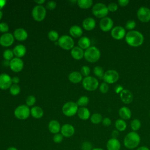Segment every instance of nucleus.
Returning <instances> with one entry per match:
<instances>
[{"label": "nucleus", "instance_id": "f257e3e1", "mask_svg": "<svg viewBox=\"0 0 150 150\" xmlns=\"http://www.w3.org/2000/svg\"><path fill=\"white\" fill-rule=\"evenodd\" d=\"M125 41L131 47H138L142 45L144 38L143 35L138 30H130L126 33Z\"/></svg>", "mask_w": 150, "mask_h": 150}, {"label": "nucleus", "instance_id": "f03ea898", "mask_svg": "<svg viewBox=\"0 0 150 150\" xmlns=\"http://www.w3.org/2000/svg\"><path fill=\"white\" fill-rule=\"evenodd\" d=\"M141 142L140 135L135 131L128 132L124 137L123 143L124 146L128 149L137 148Z\"/></svg>", "mask_w": 150, "mask_h": 150}, {"label": "nucleus", "instance_id": "7ed1b4c3", "mask_svg": "<svg viewBox=\"0 0 150 150\" xmlns=\"http://www.w3.org/2000/svg\"><path fill=\"white\" fill-rule=\"evenodd\" d=\"M101 56L100 50L96 46H90L87 49L84 54L85 59L90 63H95L97 62Z\"/></svg>", "mask_w": 150, "mask_h": 150}, {"label": "nucleus", "instance_id": "20e7f679", "mask_svg": "<svg viewBox=\"0 0 150 150\" xmlns=\"http://www.w3.org/2000/svg\"><path fill=\"white\" fill-rule=\"evenodd\" d=\"M107 6L103 3H97L92 8L93 14L98 18H104L108 13Z\"/></svg>", "mask_w": 150, "mask_h": 150}, {"label": "nucleus", "instance_id": "39448f33", "mask_svg": "<svg viewBox=\"0 0 150 150\" xmlns=\"http://www.w3.org/2000/svg\"><path fill=\"white\" fill-rule=\"evenodd\" d=\"M82 84L84 89L88 91H94L98 87V80L93 76L86 77L82 81Z\"/></svg>", "mask_w": 150, "mask_h": 150}, {"label": "nucleus", "instance_id": "423d86ee", "mask_svg": "<svg viewBox=\"0 0 150 150\" xmlns=\"http://www.w3.org/2000/svg\"><path fill=\"white\" fill-rule=\"evenodd\" d=\"M30 114V110L28 105H21L17 107L14 111V115L19 120L27 119Z\"/></svg>", "mask_w": 150, "mask_h": 150}, {"label": "nucleus", "instance_id": "0eeeda50", "mask_svg": "<svg viewBox=\"0 0 150 150\" xmlns=\"http://www.w3.org/2000/svg\"><path fill=\"white\" fill-rule=\"evenodd\" d=\"M58 45L64 50H70L74 47V42L71 37L68 35H63L59 38Z\"/></svg>", "mask_w": 150, "mask_h": 150}, {"label": "nucleus", "instance_id": "6e6552de", "mask_svg": "<svg viewBox=\"0 0 150 150\" xmlns=\"http://www.w3.org/2000/svg\"><path fill=\"white\" fill-rule=\"evenodd\" d=\"M78 111V105L76 103L69 101L65 103L62 107L63 113L67 117L74 115Z\"/></svg>", "mask_w": 150, "mask_h": 150}, {"label": "nucleus", "instance_id": "1a4fd4ad", "mask_svg": "<svg viewBox=\"0 0 150 150\" xmlns=\"http://www.w3.org/2000/svg\"><path fill=\"white\" fill-rule=\"evenodd\" d=\"M46 14V10L45 8L42 5H36L35 6L32 11V15L33 18L36 21H43Z\"/></svg>", "mask_w": 150, "mask_h": 150}, {"label": "nucleus", "instance_id": "9d476101", "mask_svg": "<svg viewBox=\"0 0 150 150\" xmlns=\"http://www.w3.org/2000/svg\"><path fill=\"white\" fill-rule=\"evenodd\" d=\"M119 79L118 73L114 70H108L104 73L103 80L107 84H112L117 81Z\"/></svg>", "mask_w": 150, "mask_h": 150}, {"label": "nucleus", "instance_id": "9b49d317", "mask_svg": "<svg viewBox=\"0 0 150 150\" xmlns=\"http://www.w3.org/2000/svg\"><path fill=\"white\" fill-rule=\"evenodd\" d=\"M137 17L142 22L150 21V9L145 6L140 7L137 11Z\"/></svg>", "mask_w": 150, "mask_h": 150}, {"label": "nucleus", "instance_id": "f8f14e48", "mask_svg": "<svg viewBox=\"0 0 150 150\" xmlns=\"http://www.w3.org/2000/svg\"><path fill=\"white\" fill-rule=\"evenodd\" d=\"M126 32L125 29L121 26H117L113 28L111 31V36L116 40H121L125 37Z\"/></svg>", "mask_w": 150, "mask_h": 150}, {"label": "nucleus", "instance_id": "ddd939ff", "mask_svg": "<svg viewBox=\"0 0 150 150\" xmlns=\"http://www.w3.org/2000/svg\"><path fill=\"white\" fill-rule=\"evenodd\" d=\"M9 66L13 71L18 73L22 70L23 67V62L21 59L15 57L9 61Z\"/></svg>", "mask_w": 150, "mask_h": 150}, {"label": "nucleus", "instance_id": "4468645a", "mask_svg": "<svg viewBox=\"0 0 150 150\" xmlns=\"http://www.w3.org/2000/svg\"><path fill=\"white\" fill-rule=\"evenodd\" d=\"M113 21L109 17L102 18L100 21V28L104 32H108L111 30L113 28Z\"/></svg>", "mask_w": 150, "mask_h": 150}, {"label": "nucleus", "instance_id": "2eb2a0df", "mask_svg": "<svg viewBox=\"0 0 150 150\" xmlns=\"http://www.w3.org/2000/svg\"><path fill=\"white\" fill-rule=\"evenodd\" d=\"M14 42V36L10 33H4L0 37V45L4 47L11 46Z\"/></svg>", "mask_w": 150, "mask_h": 150}, {"label": "nucleus", "instance_id": "dca6fc26", "mask_svg": "<svg viewBox=\"0 0 150 150\" xmlns=\"http://www.w3.org/2000/svg\"><path fill=\"white\" fill-rule=\"evenodd\" d=\"M12 85V79L7 74L2 73L0 74V88L6 90Z\"/></svg>", "mask_w": 150, "mask_h": 150}, {"label": "nucleus", "instance_id": "f3484780", "mask_svg": "<svg viewBox=\"0 0 150 150\" xmlns=\"http://www.w3.org/2000/svg\"><path fill=\"white\" fill-rule=\"evenodd\" d=\"M60 132L64 137L70 138L74 134L75 129L71 124H65L61 127Z\"/></svg>", "mask_w": 150, "mask_h": 150}, {"label": "nucleus", "instance_id": "a211bd4d", "mask_svg": "<svg viewBox=\"0 0 150 150\" xmlns=\"http://www.w3.org/2000/svg\"><path fill=\"white\" fill-rule=\"evenodd\" d=\"M121 148V142L117 138H111L107 142V150H120Z\"/></svg>", "mask_w": 150, "mask_h": 150}, {"label": "nucleus", "instance_id": "6ab92c4d", "mask_svg": "<svg viewBox=\"0 0 150 150\" xmlns=\"http://www.w3.org/2000/svg\"><path fill=\"white\" fill-rule=\"evenodd\" d=\"M121 101L126 104H130L133 100V94L128 90L124 89L120 94Z\"/></svg>", "mask_w": 150, "mask_h": 150}, {"label": "nucleus", "instance_id": "aec40b11", "mask_svg": "<svg viewBox=\"0 0 150 150\" xmlns=\"http://www.w3.org/2000/svg\"><path fill=\"white\" fill-rule=\"evenodd\" d=\"M28 33L23 28H18L13 32L14 38L19 41H23L28 38Z\"/></svg>", "mask_w": 150, "mask_h": 150}, {"label": "nucleus", "instance_id": "412c9836", "mask_svg": "<svg viewBox=\"0 0 150 150\" xmlns=\"http://www.w3.org/2000/svg\"><path fill=\"white\" fill-rule=\"evenodd\" d=\"M48 129L52 134H56L59 133V131L61 129L60 124L57 120H51L48 124Z\"/></svg>", "mask_w": 150, "mask_h": 150}, {"label": "nucleus", "instance_id": "4be33fe9", "mask_svg": "<svg viewBox=\"0 0 150 150\" xmlns=\"http://www.w3.org/2000/svg\"><path fill=\"white\" fill-rule=\"evenodd\" d=\"M96 21L93 18H87L83 22V27L86 30H91L96 27Z\"/></svg>", "mask_w": 150, "mask_h": 150}, {"label": "nucleus", "instance_id": "5701e85b", "mask_svg": "<svg viewBox=\"0 0 150 150\" xmlns=\"http://www.w3.org/2000/svg\"><path fill=\"white\" fill-rule=\"evenodd\" d=\"M84 52L79 46L74 47L71 50V55L76 60H80L84 57Z\"/></svg>", "mask_w": 150, "mask_h": 150}, {"label": "nucleus", "instance_id": "b1692460", "mask_svg": "<svg viewBox=\"0 0 150 150\" xmlns=\"http://www.w3.org/2000/svg\"><path fill=\"white\" fill-rule=\"evenodd\" d=\"M118 114L120 117H121V119H122L124 120L130 119L132 115L131 110L127 107H122L121 108H120L118 111Z\"/></svg>", "mask_w": 150, "mask_h": 150}, {"label": "nucleus", "instance_id": "393cba45", "mask_svg": "<svg viewBox=\"0 0 150 150\" xmlns=\"http://www.w3.org/2000/svg\"><path fill=\"white\" fill-rule=\"evenodd\" d=\"M13 54L16 56V57L20 58L23 57L25 54L26 52V47L23 45H16L13 49Z\"/></svg>", "mask_w": 150, "mask_h": 150}, {"label": "nucleus", "instance_id": "a878e982", "mask_svg": "<svg viewBox=\"0 0 150 150\" xmlns=\"http://www.w3.org/2000/svg\"><path fill=\"white\" fill-rule=\"evenodd\" d=\"M69 32L72 37L77 38L80 37L82 35L83 30L79 26L73 25L70 28Z\"/></svg>", "mask_w": 150, "mask_h": 150}, {"label": "nucleus", "instance_id": "bb28decb", "mask_svg": "<svg viewBox=\"0 0 150 150\" xmlns=\"http://www.w3.org/2000/svg\"><path fill=\"white\" fill-rule=\"evenodd\" d=\"M78 117L82 120H87L90 117V111L86 107H81L77 111Z\"/></svg>", "mask_w": 150, "mask_h": 150}, {"label": "nucleus", "instance_id": "cd10ccee", "mask_svg": "<svg viewBox=\"0 0 150 150\" xmlns=\"http://www.w3.org/2000/svg\"><path fill=\"white\" fill-rule=\"evenodd\" d=\"M69 80L73 83H78L82 80V75L79 71H73L68 76Z\"/></svg>", "mask_w": 150, "mask_h": 150}, {"label": "nucleus", "instance_id": "c85d7f7f", "mask_svg": "<svg viewBox=\"0 0 150 150\" xmlns=\"http://www.w3.org/2000/svg\"><path fill=\"white\" fill-rule=\"evenodd\" d=\"M90 44H91L90 40L86 36H83L80 38L78 41L79 47H80L82 49L86 50L89 47H90Z\"/></svg>", "mask_w": 150, "mask_h": 150}, {"label": "nucleus", "instance_id": "c756f323", "mask_svg": "<svg viewBox=\"0 0 150 150\" xmlns=\"http://www.w3.org/2000/svg\"><path fill=\"white\" fill-rule=\"evenodd\" d=\"M30 114L35 118H40L43 115V111L40 107L35 106L31 108Z\"/></svg>", "mask_w": 150, "mask_h": 150}, {"label": "nucleus", "instance_id": "7c9ffc66", "mask_svg": "<svg viewBox=\"0 0 150 150\" xmlns=\"http://www.w3.org/2000/svg\"><path fill=\"white\" fill-rule=\"evenodd\" d=\"M115 127L119 132L124 131L127 127V124L125 120L122 119H118L115 122Z\"/></svg>", "mask_w": 150, "mask_h": 150}, {"label": "nucleus", "instance_id": "2f4dec72", "mask_svg": "<svg viewBox=\"0 0 150 150\" xmlns=\"http://www.w3.org/2000/svg\"><path fill=\"white\" fill-rule=\"evenodd\" d=\"M78 6L82 9H88L93 5L92 0H78L77 1Z\"/></svg>", "mask_w": 150, "mask_h": 150}, {"label": "nucleus", "instance_id": "473e14b6", "mask_svg": "<svg viewBox=\"0 0 150 150\" xmlns=\"http://www.w3.org/2000/svg\"><path fill=\"white\" fill-rule=\"evenodd\" d=\"M131 128L132 130V131L137 132L138 131L141 127V121L139 119H134L131 122L130 124Z\"/></svg>", "mask_w": 150, "mask_h": 150}, {"label": "nucleus", "instance_id": "72a5a7b5", "mask_svg": "<svg viewBox=\"0 0 150 150\" xmlns=\"http://www.w3.org/2000/svg\"><path fill=\"white\" fill-rule=\"evenodd\" d=\"M90 121L94 124H98L102 122L103 117L100 114L94 113L91 116Z\"/></svg>", "mask_w": 150, "mask_h": 150}, {"label": "nucleus", "instance_id": "f704fd0d", "mask_svg": "<svg viewBox=\"0 0 150 150\" xmlns=\"http://www.w3.org/2000/svg\"><path fill=\"white\" fill-rule=\"evenodd\" d=\"M89 103V99L87 96H83L80 97L79 100H77L76 104L79 106H81L82 107H84V106L87 105Z\"/></svg>", "mask_w": 150, "mask_h": 150}, {"label": "nucleus", "instance_id": "c9c22d12", "mask_svg": "<svg viewBox=\"0 0 150 150\" xmlns=\"http://www.w3.org/2000/svg\"><path fill=\"white\" fill-rule=\"evenodd\" d=\"M94 74L99 79H103V76L104 74L103 69L100 66H96L93 69Z\"/></svg>", "mask_w": 150, "mask_h": 150}, {"label": "nucleus", "instance_id": "e433bc0d", "mask_svg": "<svg viewBox=\"0 0 150 150\" xmlns=\"http://www.w3.org/2000/svg\"><path fill=\"white\" fill-rule=\"evenodd\" d=\"M9 91L12 95L16 96L20 93L21 88L17 84H12L11 86L10 87Z\"/></svg>", "mask_w": 150, "mask_h": 150}, {"label": "nucleus", "instance_id": "4c0bfd02", "mask_svg": "<svg viewBox=\"0 0 150 150\" xmlns=\"http://www.w3.org/2000/svg\"><path fill=\"white\" fill-rule=\"evenodd\" d=\"M3 57L6 61H11L13 57V51L11 49H6L3 53Z\"/></svg>", "mask_w": 150, "mask_h": 150}, {"label": "nucleus", "instance_id": "58836bf2", "mask_svg": "<svg viewBox=\"0 0 150 150\" xmlns=\"http://www.w3.org/2000/svg\"><path fill=\"white\" fill-rule=\"evenodd\" d=\"M48 38L52 41H56L59 39V33L56 30H50L47 35Z\"/></svg>", "mask_w": 150, "mask_h": 150}, {"label": "nucleus", "instance_id": "ea45409f", "mask_svg": "<svg viewBox=\"0 0 150 150\" xmlns=\"http://www.w3.org/2000/svg\"><path fill=\"white\" fill-rule=\"evenodd\" d=\"M135 26H136V22L133 20H129L126 22L125 28L128 30H132V29H134L135 28Z\"/></svg>", "mask_w": 150, "mask_h": 150}, {"label": "nucleus", "instance_id": "a19ab883", "mask_svg": "<svg viewBox=\"0 0 150 150\" xmlns=\"http://www.w3.org/2000/svg\"><path fill=\"white\" fill-rule=\"evenodd\" d=\"M63 137H64L62 135L61 133H57L54 135L53 137V140L54 142H55L56 144H59L62 142L63 139Z\"/></svg>", "mask_w": 150, "mask_h": 150}, {"label": "nucleus", "instance_id": "79ce46f5", "mask_svg": "<svg viewBox=\"0 0 150 150\" xmlns=\"http://www.w3.org/2000/svg\"><path fill=\"white\" fill-rule=\"evenodd\" d=\"M36 102V98L33 96H29L26 99V104L29 106L33 105Z\"/></svg>", "mask_w": 150, "mask_h": 150}, {"label": "nucleus", "instance_id": "37998d69", "mask_svg": "<svg viewBox=\"0 0 150 150\" xmlns=\"http://www.w3.org/2000/svg\"><path fill=\"white\" fill-rule=\"evenodd\" d=\"M99 88H100V91H101V93H102L103 94H105L108 92V91L109 90V86L107 83L104 82L100 84Z\"/></svg>", "mask_w": 150, "mask_h": 150}, {"label": "nucleus", "instance_id": "c03bdc74", "mask_svg": "<svg viewBox=\"0 0 150 150\" xmlns=\"http://www.w3.org/2000/svg\"><path fill=\"white\" fill-rule=\"evenodd\" d=\"M93 148V145L89 141H85L81 144L82 150H92Z\"/></svg>", "mask_w": 150, "mask_h": 150}, {"label": "nucleus", "instance_id": "a18cd8bd", "mask_svg": "<svg viewBox=\"0 0 150 150\" xmlns=\"http://www.w3.org/2000/svg\"><path fill=\"white\" fill-rule=\"evenodd\" d=\"M90 73V69L87 66H83L81 69V74L82 76L87 77Z\"/></svg>", "mask_w": 150, "mask_h": 150}, {"label": "nucleus", "instance_id": "49530a36", "mask_svg": "<svg viewBox=\"0 0 150 150\" xmlns=\"http://www.w3.org/2000/svg\"><path fill=\"white\" fill-rule=\"evenodd\" d=\"M9 30L8 25L5 22L0 23V32L2 33H6Z\"/></svg>", "mask_w": 150, "mask_h": 150}, {"label": "nucleus", "instance_id": "de8ad7c7", "mask_svg": "<svg viewBox=\"0 0 150 150\" xmlns=\"http://www.w3.org/2000/svg\"><path fill=\"white\" fill-rule=\"evenodd\" d=\"M107 8L108 11L110 12H115L118 9V5L116 3L114 2H111L110 3L108 6H107Z\"/></svg>", "mask_w": 150, "mask_h": 150}, {"label": "nucleus", "instance_id": "09e8293b", "mask_svg": "<svg viewBox=\"0 0 150 150\" xmlns=\"http://www.w3.org/2000/svg\"><path fill=\"white\" fill-rule=\"evenodd\" d=\"M56 6V3L54 1H49L46 4V8L49 10H53Z\"/></svg>", "mask_w": 150, "mask_h": 150}, {"label": "nucleus", "instance_id": "8fccbe9b", "mask_svg": "<svg viewBox=\"0 0 150 150\" xmlns=\"http://www.w3.org/2000/svg\"><path fill=\"white\" fill-rule=\"evenodd\" d=\"M102 124L105 127H109L111 124V120L110 118H109L108 117H105L103 119Z\"/></svg>", "mask_w": 150, "mask_h": 150}, {"label": "nucleus", "instance_id": "3c124183", "mask_svg": "<svg viewBox=\"0 0 150 150\" xmlns=\"http://www.w3.org/2000/svg\"><path fill=\"white\" fill-rule=\"evenodd\" d=\"M129 2V0H119L118 1V4L121 6H126Z\"/></svg>", "mask_w": 150, "mask_h": 150}, {"label": "nucleus", "instance_id": "603ef678", "mask_svg": "<svg viewBox=\"0 0 150 150\" xmlns=\"http://www.w3.org/2000/svg\"><path fill=\"white\" fill-rule=\"evenodd\" d=\"M124 90L123 88V87L120 86V85H117L115 86V88H114V90H115V92L117 94H120V93Z\"/></svg>", "mask_w": 150, "mask_h": 150}, {"label": "nucleus", "instance_id": "864d4df0", "mask_svg": "<svg viewBox=\"0 0 150 150\" xmlns=\"http://www.w3.org/2000/svg\"><path fill=\"white\" fill-rule=\"evenodd\" d=\"M119 131H117V129H114L111 132V138H117V137L119 136Z\"/></svg>", "mask_w": 150, "mask_h": 150}, {"label": "nucleus", "instance_id": "5fc2aeb1", "mask_svg": "<svg viewBox=\"0 0 150 150\" xmlns=\"http://www.w3.org/2000/svg\"><path fill=\"white\" fill-rule=\"evenodd\" d=\"M12 82L14 84H18L19 82V78L17 76H15L12 78Z\"/></svg>", "mask_w": 150, "mask_h": 150}, {"label": "nucleus", "instance_id": "6e6d98bb", "mask_svg": "<svg viewBox=\"0 0 150 150\" xmlns=\"http://www.w3.org/2000/svg\"><path fill=\"white\" fill-rule=\"evenodd\" d=\"M136 150H150V149L148 146H138L137 148H136Z\"/></svg>", "mask_w": 150, "mask_h": 150}, {"label": "nucleus", "instance_id": "4d7b16f0", "mask_svg": "<svg viewBox=\"0 0 150 150\" xmlns=\"http://www.w3.org/2000/svg\"><path fill=\"white\" fill-rule=\"evenodd\" d=\"M6 1L5 0H0V11L5 5Z\"/></svg>", "mask_w": 150, "mask_h": 150}, {"label": "nucleus", "instance_id": "13d9d810", "mask_svg": "<svg viewBox=\"0 0 150 150\" xmlns=\"http://www.w3.org/2000/svg\"><path fill=\"white\" fill-rule=\"evenodd\" d=\"M34 2L36 4H39V5H41L42 4H43L45 2V0H35Z\"/></svg>", "mask_w": 150, "mask_h": 150}, {"label": "nucleus", "instance_id": "bf43d9fd", "mask_svg": "<svg viewBox=\"0 0 150 150\" xmlns=\"http://www.w3.org/2000/svg\"><path fill=\"white\" fill-rule=\"evenodd\" d=\"M6 150H18V149L15 146H10L9 148H8Z\"/></svg>", "mask_w": 150, "mask_h": 150}, {"label": "nucleus", "instance_id": "052dcab7", "mask_svg": "<svg viewBox=\"0 0 150 150\" xmlns=\"http://www.w3.org/2000/svg\"><path fill=\"white\" fill-rule=\"evenodd\" d=\"M92 150H105L101 148H93Z\"/></svg>", "mask_w": 150, "mask_h": 150}, {"label": "nucleus", "instance_id": "680f3d73", "mask_svg": "<svg viewBox=\"0 0 150 150\" xmlns=\"http://www.w3.org/2000/svg\"><path fill=\"white\" fill-rule=\"evenodd\" d=\"M2 15H3V13H2V12L1 11V10L0 11V20L1 19V18H2Z\"/></svg>", "mask_w": 150, "mask_h": 150}, {"label": "nucleus", "instance_id": "e2e57ef3", "mask_svg": "<svg viewBox=\"0 0 150 150\" xmlns=\"http://www.w3.org/2000/svg\"><path fill=\"white\" fill-rule=\"evenodd\" d=\"M149 115H150V112H149Z\"/></svg>", "mask_w": 150, "mask_h": 150}]
</instances>
